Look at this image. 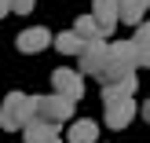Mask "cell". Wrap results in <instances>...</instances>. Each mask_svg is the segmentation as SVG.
Listing matches in <instances>:
<instances>
[{
    "label": "cell",
    "instance_id": "obj_1",
    "mask_svg": "<svg viewBox=\"0 0 150 143\" xmlns=\"http://www.w3.org/2000/svg\"><path fill=\"white\" fill-rule=\"evenodd\" d=\"M37 117V103L26 92H7L0 103V129L4 132H22L29 121Z\"/></svg>",
    "mask_w": 150,
    "mask_h": 143
},
{
    "label": "cell",
    "instance_id": "obj_2",
    "mask_svg": "<svg viewBox=\"0 0 150 143\" xmlns=\"http://www.w3.org/2000/svg\"><path fill=\"white\" fill-rule=\"evenodd\" d=\"M33 103H37V117H40V121H51V125H70L73 114H77V103L66 99V95H59V92L33 95Z\"/></svg>",
    "mask_w": 150,
    "mask_h": 143
},
{
    "label": "cell",
    "instance_id": "obj_3",
    "mask_svg": "<svg viewBox=\"0 0 150 143\" xmlns=\"http://www.w3.org/2000/svg\"><path fill=\"white\" fill-rule=\"evenodd\" d=\"M106 66H110V44H106V41L84 44V51H81V73H84V77H99V81H103Z\"/></svg>",
    "mask_w": 150,
    "mask_h": 143
},
{
    "label": "cell",
    "instance_id": "obj_4",
    "mask_svg": "<svg viewBox=\"0 0 150 143\" xmlns=\"http://www.w3.org/2000/svg\"><path fill=\"white\" fill-rule=\"evenodd\" d=\"M51 85H55L59 95H66V99H73V103L84 99V77H81L77 70H55L51 73Z\"/></svg>",
    "mask_w": 150,
    "mask_h": 143
},
{
    "label": "cell",
    "instance_id": "obj_5",
    "mask_svg": "<svg viewBox=\"0 0 150 143\" xmlns=\"http://www.w3.org/2000/svg\"><path fill=\"white\" fill-rule=\"evenodd\" d=\"M92 15H95V22H99L103 37H114V29L121 26V7H117V0H92Z\"/></svg>",
    "mask_w": 150,
    "mask_h": 143
},
{
    "label": "cell",
    "instance_id": "obj_6",
    "mask_svg": "<svg viewBox=\"0 0 150 143\" xmlns=\"http://www.w3.org/2000/svg\"><path fill=\"white\" fill-rule=\"evenodd\" d=\"M136 85H139L136 73H125V77H117V81H106V85H103V107H106V103H121V99H136Z\"/></svg>",
    "mask_w": 150,
    "mask_h": 143
},
{
    "label": "cell",
    "instance_id": "obj_7",
    "mask_svg": "<svg viewBox=\"0 0 150 143\" xmlns=\"http://www.w3.org/2000/svg\"><path fill=\"white\" fill-rule=\"evenodd\" d=\"M51 44V33L44 26H29V29H22L18 37H15V48L22 51V55H37V51H44Z\"/></svg>",
    "mask_w": 150,
    "mask_h": 143
},
{
    "label": "cell",
    "instance_id": "obj_8",
    "mask_svg": "<svg viewBox=\"0 0 150 143\" xmlns=\"http://www.w3.org/2000/svg\"><path fill=\"white\" fill-rule=\"evenodd\" d=\"M136 99H121V103H106V129L121 132L132 125V117H136Z\"/></svg>",
    "mask_w": 150,
    "mask_h": 143
},
{
    "label": "cell",
    "instance_id": "obj_9",
    "mask_svg": "<svg viewBox=\"0 0 150 143\" xmlns=\"http://www.w3.org/2000/svg\"><path fill=\"white\" fill-rule=\"evenodd\" d=\"M66 143H99V121L92 117H73L66 129Z\"/></svg>",
    "mask_w": 150,
    "mask_h": 143
},
{
    "label": "cell",
    "instance_id": "obj_10",
    "mask_svg": "<svg viewBox=\"0 0 150 143\" xmlns=\"http://www.w3.org/2000/svg\"><path fill=\"white\" fill-rule=\"evenodd\" d=\"M18 136H22V143H51V139H59V125L33 117V121H29L26 129L18 132Z\"/></svg>",
    "mask_w": 150,
    "mask_h": 143
},
{
    "label": "cell",
    "instance_id": "obj_11",
    "mask_svg": "<svg viewBox=\"0 0 150 143\" xmlns=\"http://www.w3.org/2000/svg\"><path fill=\"white\" fill-rule=\"evenodd\" d=\"M117 7H121V22L139 26L146 18V11H150V0H117Z\"/></svg>",
    "mask_w": 150,
    "mask_h": 143
},
{
    "label": "cell",
    "instance_id": "obj_12",
    "mask_svg": "<svg viewBox=\"0 0 150 143\" xmlns=\"http://www.w3.org/2000/svg\"><path fill=\"white\" fill-rule=\"evenodd\" d=\"M73 33H77L84 44H92V41H106V37H103V29H99V22H95V15H81V18L73 22Z\"/></svg>",
    "mask_w": 150,
    "mask_h": 143
},
{
    "label": "cell",
    "instance_id": "obj_13",
    "mask_svg": "<svg viewBox=\"0 0 150 143\" xmlns=\"http://www.w3.org/2000/svg\"><path fill=\"white\" fill-rule=\"evenodd\" d=\"M51 44H55V51H62V55H81V51H84V41H81L73 29L55 33V37H51Z\"/></svg>",
    "mask_w": 150,
    "mask_h": 143
},
{
    "label": "cell",
    "instance_id": "obj_14",
    "mask_svg": "<svg viewBox=\"0 0 150 143\" xmlns=\"http://www.w3.org/2000/svg\"><path fill=\"white\" fill-rule=\"evenodd\" d=\"M33 7H37V0H11V11L15 15H29Z\"/></svg>",
    "mask_w": 150,
    "mask_h": 143
},
{
    "label": "cell",
    "instance_id": "obj_15",
    "mask_svg": "<svg viewBox=\"0 0 150 143\" xmlns=\"http://www.w3.org/2000/svg\"><path fill=\"white\" fill-rule=\"evenodd\" d=\"M132 41H143V44H150V18H143L136 26V37H132Z\"/></svg>",
    "mask_w": 150,
    "mask_h": 143
},
{
    "label": "cell",
    "instance_id": "obj_16",
    "mask_svg": "<svg viewBox=\"0 0 150 143\" xmlns=\"http://www.w3.org/2000/svg\"><path fill=\"white\" fill-rule=\"evenodd\" d=\"M4 15H11V0H0V18Z\"/></svg>",
    "mask_w": 150,
    "mask_h": 143
},
{
    "label": "cell",
    "instance_id": "obj_17",
    "mask_svg": "<svg viewBox=\"0 0 150 143\" xmlns=\"http://www.w3.org/2000/svg\"><path fill=\"white\" fill-rule=\"evenodd\" d=\"M139 114H143V121H150V99L143 103V107H139Z\"/></svg>",
    "mask_w": 150,
    "mask_h": 143
},
{
    "label": "cell",
    "instance_id": "obj_18",
    "mask_svg": "<svg viewBox=\"0 0 150 143\" xmlns=\"http://www.w3.org/2000/svg\"><path fill=\"white\" fill-rule=\"evenodd\" d=\"M51 143H66V139H62V136H59V139H51Z\"/></svg>",
    "mask_w": 150,
    "mask_h": 143
}]
</instances>
